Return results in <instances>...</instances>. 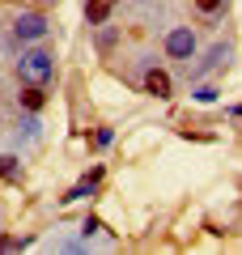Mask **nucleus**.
<instances>
[{
  "mask_svg": "<svg viewBox=\"0 0 242 255\" xmlns=\"http://www.w3.org/2000/svg\"><path fill=\"white\" fill-rule=\"evenodd\" d=\"M0 179L21 183V166H17V157H0Z\"/></svg>",
  "mask_w": 242,
  "mask_h": 255,
  "instance_id": "6e6552de",
  "label": "nucleus"
},
{
  "mask_svg": "<svg viewBox=\"0 0 242 255\" xmlns=\"http://www.w3.org/2000/svg\"><path fill=\"white\" fill-rule=\"evenodd\" d=\"M43 102H47V94H43L38 81H30L26 90H21V107H26V111H43Z\"/></svg>",
  "mask_w": 242,
  "mask_h": 255,
  "instance_id": "423d86ee",
  "label": "nucleus"
},
{
  "mask_svg": "<svg viewBox=\"0 0 242 255\" xmlns=\"http://www.w3.org/2000/svg\"><path fill=\"white\" fill-rule=\"evenodd\" d=\"M225 55H230V51H225V47H221V43H217V47H213V51H208V55H204V60H200V68H196V77H200V73H208V68H217V64H221V60H225Z\"/></svg>",
  "mask_w": 242,
  "mask_h": 255,
  "instance_id": "0eeeda50",
  "label": "nucleus"
},
{
  "mask_svg": "<svg viewBox=\"0 0 242 255\" xmlns=\"http://www.w3.org/2000/svg\"><path fill=\"white\" fill-rule=\"evenodd\" d=\"M21 77L43 85L47 77H51V55H47V51H30V55H21Z\"/></svg>",
  "mask_w": 242,
  "mask_h": 255,
  "instance_id": "f257e3e1",
  "label": "nucleus"
},
{
  "mask_svg": "<svg viewBox=\"0 0 242 255\" xmlns=\"http://www.w3.org/2000/svg\"><path fill=\"white\" fill-rule=\"evenodd\" d=\"M13 34H17V38H43L47 34V21L38 17V13H21L17 26H13Z\"/></svg>",
  "mask_w": 242,
  "mask_h": 255,
  "instance_id": "7ed1b4c3",
  "label": "nucleus"
},
{
  "mask_svg": "<svg viewBox=\"0 0 242 255\" xmlns=\"http://www.w3.org/2000/svg\"><path fill=\"white\" fill-rule=\"evenodd\" d=\"M213 98H217L213 85H200V90H196V102H213Z\"/></svg>",
  "mask_w": 242,
  "mask_h": 255,
  "instance_id": "9d476101",
  "label": "nucleus"
},
{
  "mask_svg": "<svg viewBox=\"0 0 242 255\" xmlns=\"http://www.w3.org/2000/svg\"><path fill=\"white\" fill-rule=\"evenodd\" d=\"M111 9H115V0H85V17H90V26H102V21L111 17Z\"/></svg>",
  "mask_w": 242,
  "mask_h": 255,
  "instance_id": "39448f33",
  "label": "nucleus"
},
{
  "mask_svg": "<svg viewBox=\"0 0 242 255\" xmlns=\"http://www.w3.org/2000/svg\"><path fill=\"white\" fill-rule=\"evenodd\" d=\"M166 51H170L174 60H187V55L196 51V34H191V30H170V34H166Z\"/></svg>",
  "mask_w": 242,
  "mask_h": 255,
  "instance_id": "f03ea898",
  "label": "nucleus"
},
{
  "mask_svg": "<svg viewBox=\"0 0 242 255\" xmlns=\"http://www.w3.org/2000/svg\"><path fill=\"white\" fill-rule=\"evenodd\" d=\"M221 4H225V0H196V9H200V13H208V17H213Z\"/></svg>",
  "mask_w": 242,
  "mask_h": 255,
  "instance_id": "1a4fd4ad",
  "label": "nucleus"
},
{
  "mask_svg": "<svg viewBox=\"0 0 242 255\" xmlns=\"http://www.w3.org/2000/svg\"><path fill=\"white\" fill-rule=\"evenodd\" d=\"M17 247H26V238H0V251H17Z\"/></svg>",
  "mask_w": 242,
  "mask_h": 255,
  "instance_id": "9b49d317",
  "label": "nucleus"
},
{
  "mask_svg": "<svg viewBox=\"0 0 242 255\" xmlns=\"http://www.w3.org/2000/svg\"><path fill=\"white\" fill-rule=\"evenodd\" d=\"M144 94H153V98H170V77L161 73V68H149V73H144Z\"/></svg>",
  "mask_w": 242,
  "mask_h": 255,
  "instance_id": "20e7f679",
  "label": "nucleus"
}]
</instances>
